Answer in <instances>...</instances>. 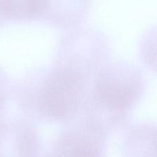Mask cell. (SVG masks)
Returning <instances> with one entry per match:
<instances>
[{"instance_id": "2", "label": "cell", "mask_w": 157, "mask_h": 157, "mask_svg": "<svg viewBox=\"0 0 157 157\" xmlns=\"http://www.w3.org/2000/svg\"><path fill=\"white\" fill-rule=\"evenodd\" d=\"M144 88V79L138 69L124 62L112 64L98 72L89 109L121 120L139 102Z\"/></svg>"}, {"instance_id": "4", "label": "cell", "mask_w": 157, "mask_h": 157, "mask_svg": "<svg viewBox=\"0 0 157 157\" xmlns=\"http://www.w3.org/2000/svg\"><path fill=\"white\" fill-rule=\"evenodd\" d=\"M39 137L27 123L0 124V157H41Z\"/></svg>"}, {"instance_id": "1", "label": "cell", "mask_w": 157, "mask_h": 157, "mask_svg": "<svg viewBox=\"0 0 157 157\" xmlns=\"http://www.w3.org/2000/svg\"><path fill=\"white\" fill-rule=\"evenodd\" d=\"M85 76L67 66L47 72L35 89V110L52 121L73 119L84 103Z\"/></svg>"}, {"instance_id": "8", "label": "cell", "mask_w": 157, "mask_h": 157, "mask_svg": "<svg viewBox=\"0 0 157 157\" xmlns=\"http://www.w3.org/2000/svg\"><path fill=\"white\" fill-rule=\"evenodd\" d=\"M6 22V19H5L4 16H3L2 12L1 4H0V26H2L3 24H5Z\"/></svg>"}, {"instance_id": "6", "label": "cell", "mask_w": 157, "mask_h": 157, "mask_svg": "<svg viewBox=\"0 0 157 157\" xmlns=\"http://www.w3.org/2000/svg\"><path fill=\"white\" fill-rule=\"evenodd\" d=\"M124 157H156L155 128L141 127L127 135L123 144Z\"/></svg>"}, {"instance_id": "7", "label": "cell", "mask_w": 157, "mask_h": 157, "mask_svg": "<svg viewBox=\"0 0 157 157\" xmlns=\"http://www.w3.org/2000/svg\"><path fill=\"white\" fill-rule=\"evenodd\" d=\"M10 94V82L4 71L0 69V124L2 123V116L6 107L8 98Z\"/></svg>"}, {"instance_id": "5", "label": "cell", "mask_w": 157, "mask_h": 157, "mask_svg": "<svg viewBox=\"0 0 157 157\" xmlns=\"http://www.w3.org/2000/svg\"><path fill=\"white\" fill-rule=\"evenodd\" d=\"M49 0H0L6 21H29L43 18Z\"/></svg>"}, {"instance_id": "3", "label": "cell", "mask_w": 157, "mask_h": 157, "mask_svg": "<svg viewBox=\"0 0 157 157\" xmlns=\"http://www.w3.org/2000/svg\"><path fill=\"white\" fill-rule=\"evenodd\" d=\"M106 150V130L89 121L61 132L45 157H105Z\"/></svg>"}]
</instances>
